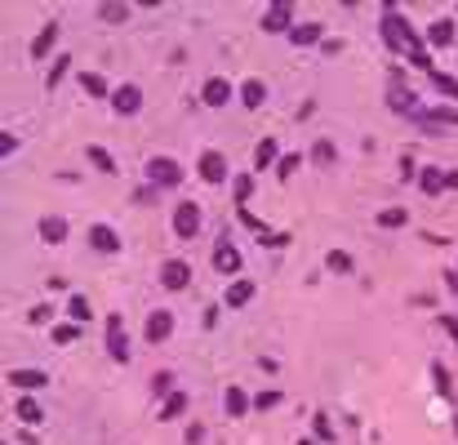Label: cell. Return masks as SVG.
<instances>
[{
	"instance_id": "6da1fadb",
	"label": "cell",
	"mask_w": 458,
	"mask_h": 445,
	"mask_svg": "<svg viewBox=\"0 0 458 445\" xmlns=\"http://www.w3.org/2000/svg\"><path fill=\"white\" fill-rule=\"evenodd\" d=\"M383 40H387V49H405V54H418V49H427V45L418 40V31L396 13V5L383 9Z\"/></svg>"
},
{
	"instance_id": "7a4b0ae2",
	"label": "cell",
	"mask_w": 458,
	"mask_h": 445,
	"mask_svg": "<svg viewBox=\"0 0 458 445\" xmlns=\"http://www.w3.org/2000/svg\"><path fill=\"white\" fill-rule=\"evenodd\" d=\"M147 178H151V187H178L182 183V165L174 156H151L147 160Z\"/></svg>"
},
{
	"instance_id": "3957f363",
	"label": "cell",
	"mask_w": 458,
	"mask_h": 445,
	"mask_svg": "<svg viewBox=\"0 0 458 445\" xmlns=\"http://www.w3.org/2000/svg\"><path fill=\"white\" fill-rule=\"evenodd\" d=\"M174 232H178L182 241H192V236L200 232V205H196V201H178V205H174Z\"/></svg>"
},
{
	"instance_id": "277c9868",
	"label": "cell",
	"mask_w": 458,
	"mask_h": 445,
	"mask_svg": "<svg viewBox=\"0 0 458 445\" xmlns=\"http://www.w3.org/2000/svg\"><path fill=\"white\" fill-rule=\"evenodd\" d=\"M196 174L205 178V183H227V156L223 152H200V160H196Z\"/></svg>"
},
{
	"instance_id": "5b68a950",
	"label": "cell",
	"mask_w": 458,
	"mask_h": 445,
	"mask_svg": "<svg viewBox=\"0 0 458 445\" xmlns=\"http://www.w3.org/2000/svg\"><path fill=\"white\" fill-rule=\"evenodd\" d=\"M107 352H111V361H129V339H125V321L121 317H107Z\"/></svg>"
},
{
	"instance_id": "8992f818",
	"label": "cell",
	"mask_w": 458,
	"mask_h": 445,
	"mask_svg": "<svg viewBox=\"0 0 458 445\" xmlns=\"http://www.w3.org/2000/svg\"><path fill=\"white\" fill-rule=\"evenodd\" d=\"M169 334H174V317H169V312H147L143 339H147V343H165Z\"/></svg>"
},
{
	"instance_id": "52a82bcc",
	"label": "cell",
	"mask_w": 458,
	"mask_h": 445,
	"mask_svg": "<svg viewBox=\"0 0 458 445\" xmlns=\"http://www.w3.org/2000/svg\"><path fill=\"white\" fill-rule=\"evenodd\" d=\"M187 281H192V268L182 258H169L165 268H160V285L165 290H187Z\"/></svg>"
},
{
	"instance_id": "ba28073f",
	"label": "cell",
	"mask_w": 458,
	"mask_h": 445,
	"mask_svg": "<svg viewBox=\"0 0 458 445\" xmlns=\"http://www.w3.org/2000/svg\"><path fill=\"white\" fill-rule=\"evenodd\" d=\"M200 98H205V107H227V103H231V80L209 76L205 89H200Z\"/></svg>"
},
{
	"instance_id": "9c48e42d",
	"label": "cell",
	"mask_w": 458,
	"mask_h": 445,
	"mask_svg": "<svg viewBox=\"0 0 458 445\" xmlns=\"http://www.w3.org/2000/svg\"><path fill=\"white\" fill-rule=\"evenodd\" d=\"M138 107H143V89L138 85H121L111 94V111H121V116H133Z\"/></svg>"
},
{
	"instance_id": "30bf717a",
	"label": "cell",
	"mask_w": 458,
	"mask_h": 445,
	"mask_svg": "<svg viewBox=\"0 0 458 445\" xmlns=\"http://www.w3.org/2000/svg\"><path fill=\"white\" fill-rule=\"evenodd\" d=\"M427 40H432L436 49H449V45L458 40V23H454V18H436V23L427 27Z\"/></svg>"
},
{
	"instance_id": "8fae6325",
	"label": "cell",
	"mask_w": 458,
	"mask_h": 445,
	"mask_svg": "<svg viewBox=\"0 0 458 445\" xmlns=\"http://www.w3.org/2000/svg\"><path fill=\"white\" fill-rule=\"evenodd\" d=\"M5 383L23 388V392H40L49 378H45V370H9V374H5Z\"/></svg>"
},
{
	"instance_id": "7c38bea8",
	"label": "cell",
	"mask_w": 458,
	"mask_h": 445,
	"mask_svg": "<svg viewBox=\"0 0 458 445\" xmlns=\"http://www.w3.org/2000/svg\"><path fill=\"white\" fill-rule=\"evenodd\" d=\"M223 405H227V414H231V419H245L249 410H253V401L245 397V388H241V383H231V388L223 392Z\"/></svg>"
},
{
	"instance_id": "4fadbf2b",
	"label": "cell",
	"mask_w": 458,
	"mask_h": 445,
	"mask_svg": "<svg viewBox=\"0 0 458 445\" xmlns=\"http://www.w3.org/2000/svg\"><path fill=\"white\" fill-rule=\"evenodd\" d=\"M89 245H94V250H103V254H116V250H121V236H116L107 223H94L89 227Z\"/></svg>"
},
{
	"instance_id": "5bb4252c",
	"label": "cell",
	"mask_w": 458,
	"mask_h": 445,
	"mask_svg": "<svg viewBox=\"0 0 458 445\" xmlns=\"http://www.w3.org/2000/svg\"><path fill=\"white\" fill-rule=\"evenodd\" d=\"M58 31H62L58 23H45V27H40V36L31 40V49H27V54L36 58V62H40V58H49V49H54V40H58Z\"/></svg>"
},
{
	"instance_id": "9a60e30c",
	"label": "cell",
	"mask_w": 458,
	"mask_h": 445,
	"mask_svg": "<svg viewBox=\"0 0 458 445\" xmlns=\"http://www.w3.org/2000/svg\"><path fill=\"white\" fill-rule=\"evenodd\" d=\"M40 241H45V245H62V241H67V219H58V214H45V219H40Z\"/></svg>"
},
{
	"instance_id": "2e32d148",
	"label": "cell",
	"mask_w": 458,
	"mask_h": 445,
	"mask_svg": "<svg viewBox=\"0 0 458 445\" xmlns=\"http://www.w3.org/2000/svg\"><path fill=\"white\" fill-rule=\"evenodd\" d=\"M214 268L218 272H241V250H236V245L231 241H223V245H218V250H214Z\"/></svg>"
},
{
	"instance_id": "e0dca14e",
	"label": "cell",
	"mask_w": 458,
	"mask_h": 445,
	"mask_svg": "<svg viewBox=\"0 0 458 445\" xmlns=\"http://www.w3.org/2000/svg\"><path fill=\"white\" fill-rule=\"evenodd\" d=\"M290 13H294V5H271L263 13V31H294L290 27Z\"/></svg>"
},
{
	"instance_id": "ac0fdd59",
	"label": "cell",
	"mask_w": 458,
	"mask_h": 445,
	"mask_svg": "<svg viewBox=\"0 0 458 445\" xmlns=\"http://www.w3.org/2000/svg\"><path fill=\"white\" fill-rule=\"evenodd\" d=\"M241 103H245L249 111H258V107L267 103V85H263V80H245V85H241Z\"/></svg>"
},
{
	"instance_id": "d6986e66",
	"label": "cell",
	"mask_w": 458,
	"mask_h": 445,
	"mask_svg": "<svg viewBox=\"0 0 458 445\" xmlns=\"http://www.w3.org/2000/svg\"><path fill=\"white\" fill-rule=\"evenodd\" d=\"M80 89H84V94H94V98H111V94H116L98 72H80Z\"/></svg>"
},
{
	"instance_id": "ffe728a7",
	"label": "cell",
	"mask_w": 458,
	"mask_h": 445,
	"mask_svg": "<svg viewBox=\"0 0 458 445\" xmlns=\"http://www.w3.org/2000/svg\"><path fill=\"white\" fill-rule=\"evenodd\" d=\"M249 299H253V281H231V285H227V299H223V303H227V307H245Z\"/></svg>"
},
{
	"instance_id": "44dd1931",
	"label": "cell",
	"mask_w": 458,
	"mask_h": 445,
	"mask_svg": "<svg viewBox=\"0 0 458 445\" xmlns=\"http://www.w3.org/2000/svg\"><path fill=\"white\" fill-rule=\"evenodd\" d=\"M418 187L427 196H440L445 192V170H418Z\"/></svg>"
},
{
	"instance_id": "7402d4cb",
	"label": "cell",
	"mask_w": 458,
	"mask_h": 445,
	"mask_svg": "<svg viewBox=\"0 0 458 445\" xmlns=\"http://www.w3.org/2000/svg\"><path fill=\"white\" fill-rule=\"evenodd\" d=\"M290 40H294L298 49H307V45H316V40H320V23H298V27L290 31Z\"/></svg>"
},
{
	"instance_id": "603a6c76",
	"label": "cell",
	"mask_w": 458,
	"mask_h": 445,
	"mask_svg": "<svg viewBox=\"0 0 458 445\" xmlns=\"http://www.w3.org/2000/svg\"><path fill=\"white\" fill-rule=\"evenodd\" d=\"M178 414H187V392H174V397H165V405H160V419L165 423L178 419Z\"/></svg>"
},
{
	"instance_id": "cb8c5ba5",
	"label": "cell",
	"mask_w": 458,
	"mask_h": 445,
	"mask_svg": "<svg viewBox=\"0 0 458 445\" xmlns=\"http://www.w3.org/2000/svg\"><path fill=\"white\" fill-rule=\"evenodd\" d=\"M325 268H329L334 276H351V268H356V263H351V254H347V250H329Z\"/></svg>"
},
{
	"instance_id": "d4e9b609",
	"label": "cell",
	"mask_w": 458,
	"mask_h": 445,
	"mask_svg": "<svg viewBox=\"0 0 458 445\" xmlns=\"http://www.w3.org/2000/svg\"><path fill=\"white\" fill-rule=\"evenodd\" d=\"M67 312H72V321H76V325L94 321V307H89V299H84V294H72V303H67Z\"/></svg>"
},
{
	"instance_id": "484cf974",
	"label": "cell",
	"mask_w": 458,
	"mask_h": 445,
	"mask_svg": "<svg viewBox=\"0 0 458 445\" xmlns=\"http://www.w3.org/2000/svg\"><path fill=\"white\" fill-rule=\"evenodd\" d=\"M271 160H276V138H263L253 152V170H271Z\"/></svg>"
},
{
	"instance_id": "4316f807",
	"label": "cell",
	"mask_w": 458,
	"mask_h": 445,
	"mask_svg": "<svg viewBox=\"0 0 458 445\" xmlns=\"http://www.w3.org/2000/svg\"><path fill=\"white\" fill-rule=\"evenodd\" d=\"M84 156H89V160H94V165H98V170H103V174H116V160H111V152H107V147L89 143V152H84Z\"/></svg>"
},
{
	"instance_id": "83f0119b",
	"label": "cell",
	"mask_w": 458,
	"mask_h": 445,
	"mask_svg": "<svg viewBox=\"0 0 458 445\" xmlns=\"http://www.w3.org/2000/svg\"><path fill=\"white\" fill-rule=\"evenodd\" d=\"M231 196H236V205H245L249 196H253V174H241V178H231Z\"/></svg>"
},
{
	"instance_id": "f1b7e54d",
	"label": "cell",
	"mask_w": 458,
	"mask_h": 445,
	"mask_svg": "<svg viewBox=\"0 0 458 445\" xmlns=\"http://www.w3.org/2000/svg\"><path fill=\"white\" fill-rule=\"evenodd\" d=\"M432 85L445 94V98H454V103H458V80H454L449 72H432Z\"/></svg>"
},
{
	"instance_id": "f546056e",
	"label": "cell",
	"mask_w": 458,
	"mask_h": 445,
	"mask_svg": "<svg viewBox=\"0 0 458 445\" xmlns=\"http://www.w3.org/2000/svg\"><path fill=\"white\" fill-rule=\"evenodd\" d=\"M98 18H103V23H125L129 18V5H116V0H111V5H98Z\"/></svg>"
},
{
	"instance_id": "4dcf8cb0",
	"label": "cell",
	"mask_w": 458,
	"mask_h": 445,
	"mask_svg": "<svg viewBox=\"0 0 458 445\" xmlns=\"http://www.w3.org/2000/svg\"><path fill=\"white\" fill-rule=\"evenodd\" d=\"M432 378H436V392L440 397H454V383H449V370L440 366V361H432Z\"/></svg>"
},
{
	"instance_id": "1f68e13d",
	"label": "cell",
	"mask_w": 458,
	"mask_h": 445,
	"mask_svg": "<svg viewBox=\"0 0 458 445\" xmlns=\"http://www.w3.org/2000/svg\"><path fill=\"white\" fill-rule=\"evenodd\" d=\"M405 223H410V214H405L400 205H392V209L378 214V227H405Z\"/></svg>"
},
{
	"instance_id": "d6a6232c",
	"label": "cell",
	"mask_w": 458,
	"mask_h": 445,
	"mask_svg": "<svg viewBox=\"0 0 458 445\" xmlns=\"http://www.w3.org/2000/svg\"><path fill=\"white\" fill-rule=\"evenodd\" d=\"M13 414H18L23 423H40V419H45V414H40V405L31 401V397H23V401H18V410H13Z\"/></svg>"
},
{
	"instance_id": "836d02e7",
	"label": "cell",
	"mask_w": 458,
	"mask_h": 445,
	"mask_svg": "<svg viewBox=\"0 0 458 445\" xmlns=\"http://www.w3.org/2000/svg\"><path fill=\"white\" fill-rule=\"evenodd\" d=\"M49 339H54L58 348H62V343H76L80 339V325H54V329H49Z\"/></svg>"
},
{
	"instance_id": "e575fe53",
	"label": "cell",
	"mask_w": 458,
	"mask_h": 445,
	"mask_svg": "<svg viewBox=\"0 0 458 445\" xmlns=\"http://www.w3.org/2000/svg\"><path fill=\"white\" fill-rule=\"evenodd\" d=\"M67 62H72L67 54H62V58H54V67H49V80H45L49 89H58V85H62V76H67Z\"/></svg>"
},
{
	"instance_id": "d590c367",
	"label": "cell",
	"mask_w": 458,
	"mask_h": 445,
	"mask_svg": "<svg viewBox=\"0 0 458 445\" xmlns=\"http://www.w3.org/2000/svg\"><path fill=\"white\" fill-rule=\"evenodd\" d=\"M276 405H280V392L276 388H263L258 397H253V410H276Z\"/></svg>"
},
{
	"instance_id": "8d00e7d4",
	"label": "cell",
	"mask_w": 458,
	"mask_h": 445,
	"mask_svg": "<svg viewBox=\"0 0 458 445\" xmlns=\"http://www.w3.org/2000/svg\"><path fill=\"white\" fill-rule=\"evenodd\" d=\"M151 392H160V397H174V374L160 370L156 378H151Z\"/></svg>"
},
{
	"instance_id": "74e56055",
	"label": "cell",
	"mask_w": 458,
	"mask_h": 445,
	"mask_svg": "<svg viewBox=\"0 0 458 445\" xmlns=\"http://www.w3.org/2000/svg\"><path fill=\"white\" fill-rule=\"evenodd\" d=\"M298 165H302V156H280V165H276V178H294V174H298Z\"/></svg>"
},
{
	"instance_id": "f35d334b",
	"label": "cell",
	"mask_w": 458,
	"mask_h": 445,
	"mask_svg": "<svg viewBox=\"0 0 458 445\" xmlns=\"http://www.w3.org/2000/svg\"><path fill=\"white\" fill-rule=\"evenodd\" d=\"M312 160L316 165H334V143H316L312 147Z\"/></svg>"
},
{
	"instance_id": "ab89813d",
	"label": "cell",
	"mask_w": 458,
	"mask_h": 445,
	"mask_svg": "<svg viewBox=\"0 0 458 445\" xmlns=\"http://www.w3.org/2000/svg\"><path fill=\"white\" fill-rule=\"evenodd\" d=\"M49 317H54V307H49V303H36V307L27 312V321H31V325H45Z\"/></svg>"
},
{
	"instance_id": "60d3db41",
	"label": "cell",
	"mask_w": 458,
	"mask_h": 445,
	"mask_svg": "<svg viewBox=\"0 0 458 445\" xmlns=\"http://www.w3.org/2000/svg\"><path fill=\"white\" fill-rule=\"evenodd\" d=\"M316 436H320V441H334V427H329L325 414H316Z\"/></svg>"
},
{
	"instance_id": "b9f144b4",
	"label": "cell",
	"mask_w": 458,
	"mask_h": 445,
	"mask_svg": "<svg viewBox=\"0 0 458 445\" xmlns=\"http://www.w3.org/2000/svg\"><path fill=\"white\" fill-rule=\"evenodd\" d=\"M200 441H205V423H192L187 427V445H200Z\"/></svg>"
},
{
	"instance_id": "7bdbcfd3",
	"label": "cell",
	"mask_w": 458,
	"mask_h": 445,
	"mask_svg": "<svg viewBox=\"0 0 458 445\" xmlns=\"http://www.w3.org/2000/svg\"><path fill=\"white\" fill-rule=\"evenodd\" d=\"M440 325H445V334L458 343V317H449V312H445V317H440Z\"/></svg>"
},
{
	"instance_id": "ee69618b",
	"label": "cell",
	"mask_w": 458,
	"mask_h": 445,
	"mask_svg": "<svg viewBox=\"0 0 458 445\" xmlns=\"http://www.w3.org/2000/svg\"><path fill=\"white\" fill-rule=\"evenodd\" d=\"M13 147H18V138H13V134H0V152H5V156H9V152H13Z\"/></svg>"
},
{
	"instance_id": "f6af8a7d",
	"label": "cell",
	"mask_w": 458,
	"mask_h": 445,
	"mask_svg": "<svg viewBox=\"0 0 458 445\" xmlns=\"http://www.w3.org/2000/svg\"><path fill=\"white\" fill-rule=\"evenodd\" d=\"M445 187H458V170H445Z\"/></svg>"
},
{
	"instance_id": "bcb514c9",
	"label": "cell",
	"mask_w": 458,
	"mask_h": 445,
	"mask_svg": "<svg viewBox=\"0 0 458 445\" xmlns=\"http://www.w3.org/2000/svg\"><path fill=\"white\" fill-rule=\"evenodd\" d=\"M454 272H458V268H454Z\"/></svg>"
}]
</instances>
